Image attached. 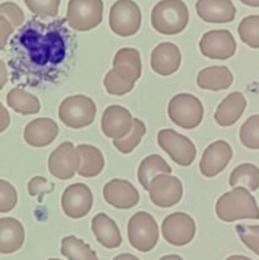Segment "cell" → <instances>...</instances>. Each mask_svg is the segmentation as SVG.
<instances>
[{"mask_svg":"<svg viewBox=\"0 0 259 260\" xmlns=\"http://www.w3.org/2000/svg\"><path fill=\"white\" fill-rule=\"evenodd\" d=\"M75 48V37L66 27V19L45 22L33 18L10 41L8 65L12 81L23 86L53 83Z\"/></svg>","mask_w":259,"mask_h":260,"instance_id":"1","label":"cell"},{"mask_svg":"<svg viewBox=\"0 0 259 260\" xmlns=\"http://www.w3.org/2000/svg\"><path fill=\"white\" fill-rule=\"evenodd\" d=\"M142 73L141 56L136 48H121L113 57V69L106 74L103 85L111 95H124L134 89Z\"/></svg>","mask_w":259,"mask_h":260,"instance_id":"2","label":"cell"},{"mask_svg":"<svg viewBox=\"0 0 259 260\" xmlns=\"http://www.w3.org/2000/svg\"><path fill=\"white\" fill-rule=\"evenodd\" d=\"M216 216L223 222L239 220H259V207L254 196L244 187H235L217 200Z\"/></svg>","mask_w":259,"mask_h":260,"instance_id":"3","label":"cell"},{"mask_svg":"<svg viewBox=\"0 0 259 260\" xmlns=\"http://www.w3.org/2000/svg\"><path fill=\"white\" fill-rule=\"evenodd\" d=\"M189 22V12L182 0H161L151 10V25L161 35L183 32Z\"/></svg>","mask_w":259,"mask_h":260,"instance_id":"4","label":"cell"},{"mask_svg":"<svg viewBox=\"0 0 259 260\" xmlns=\"http://www.w3.org/2000/svg\"><path fill=\"white\" fill-rule=\"evenodd\" d=\"M96 106L86 95H71L63 99L58 107V118L70 128L79 129L90 126L95 119Z\"/></svg>","mask_w":259,"mask_h":260,"instance_id":"5","label":"cell"},{"mask_svg":"<svg viewBox=\"0 0 259 260\" xmlns=\"http://www.w3.org/2000/svg\"><path fill=\"white\" fill-rule=\"evenodd\" d=\"M127 236L131 246L141 253L151 251L159 241V226L150 213L136 212L127 223Z\"/></svg>","mask_w":259,"mask_h":260,"instance_id":"6","label":"cell"},{"mask_svg":"<svg viewBox=\"0 0 259 260\" xmlns=\"http://www.w3.org/2000/svg\"><path fill=\"white\" fill-rule=\"evenodd\" d=\"M203 106L197 96L180 93L173 96L168 104V116L170 121L184 129H193L203 119Z\"/></svg>","mask_w":259,"mask_h":260,"instance_id":"7","label":"cell"},{"mask_svg":"<svg viewBox=\"0 0 259 260\" xmlns=\"http://www.w3.org/2000/svg\"><path fill=\"white\" fill-rule=\"evenodd\" d=\"M66 23L78 32H86L98 27L103 20L102 0H70L66 10Z\"/></svg>","mask_w":259,"mask_h":260,"instance_id":"8","label":"cell"},{"mask_svg":"<svg viewBox=\"0 0 259 260\" xmlns=\"http://www.w3.org/2000/svg\"><path fill=\"white\" fill-rule=\"evenodd\" d=\"M141 19V10L134 0H117L109 10V28L119 37L136 35Z\"/></svg>","mask_w":259,"mask_h":260,"instance_id":"9","label":"cell"},{"mask_svg":"<svg viewBox=\"0 0 259 260\" xmlns=\"http://www.w3.org/2000/svg\"><path fill=\"white\" fill-rule=\"evenodd\" d=\"M157 145L180 167H189L197 155L195 144L187 136L178 134L174 129L165 128L159 131Z\"/></svg>","mask_w":259,"mask_h":260,"instance_id":"10","label":"cell"},{"mask_svg":"<svg viewBox=\"0 0 259 260\" xmlns=\"http://www.w3.org/2000/svg\"><path fill=\"white\" fill-rule=\"evenodd\" d=\"M80 154L73 142H62L48 156V172L60 180L71 179L80 167Z\"/></svg>","mask_w":259,"mask_h":260,"instance_id":"11","label":"cell"},{"mask_svg":"<svg viewBox=\"0 0 259 260\" xmlns=\"http://www.w3.org/2000/svg\"><path fill=\"white\" fill-rule=\"evenodd\" d=\"M150 201L155 206L169 208L178 205L183 197V184L172 174H160L150 182L147 187Z\"/></svg>","mask_w":259,"mask_h":260,"instance_id":"12","label":"cell"},{"mask_svg":"<svg viewBox=\"0 0 259 260\" xmlns=\"http://www.w3.org/2000/svg\"><path fill=\"white\" fill-rule=\"evenodd\" d=\"M163 238L174 246L188 245L195 239L196 222L189 215L174 212L167 216L161 223Z\"/></svg>","mask_w":259,"mask_h":260,"instance_id":"13","label":"cell"},{"mask_svg":"<svg viewBox=\"0 0 259 260\" xmlns=\"http://www.w3.org/2000/svg\"><path fill=\"white\" fill-rule=\"evenodd\" d=\"M200 51L211 60H228L235 55L236 42L230 30H208L201 38Z\"/></svg>","mask_w":259,"mask_h":260,"instance_id":"14","label":"cell"},{"mask_svg":"<svg viewBox=\"0 0 259 260\" xmlns=\"http://www.w3.org/2000/svg\"><path fill=\"white\" fill-rule=\"evenodd\" d=\"M93 193L88 185L75 183L65 188L61 196V207L68 217L78 220L90 212L93 207Z\"/></svg>","mask_w":259,"mask_h":260,"instance_id":"15","label":"cell"},{"mask_svg":"<svg viewBox=\"0 0 259 260\" xmlns=\"http://www.w3.org/2000/svg\"><path fill=\"white\" fill-rule=\"evenodd\" d=\"M134 117L128 109L122 106H109L102 114V131L104 136L112 140L124 139L131 132Z\"/></svg>","mask_w":259,"mask_h":260,"instance_id":"16","label":"cell"},{"mask_svg":"<svg viewBox=\"0 0 259 260\" xmlns=\"http://www.w3.org/2000/svg\"><path fill=\"white\" fill-rule=\"evenodd\" d=\"M233 159V149L229 142L217 140L206 147L200 161L201 174L213 178L220 174Z\"/></svg>","mask_w":259,"mask_h":260,"instance_id":"17","label":"cell"},{"mask_svg":"<svg viewBox=\"0 0 259 260\" xmlns=\"http://www.w3.org/2000/svg\"><path fill=\"white\" fill-rule=\"evenodd\" d=\"M103 197L108 205L118 210H130L140 202V194L132 183L112 179L103 187Z\"/></svg>","mask_w":259,"mask_h":260,"instance_id":"18","label":"cell"},{"mask_svg":"<svg viewBox=\"0 0 259 260\" xmlns=\"http://www.w3.org/2000/svg\"><path fill=\"white\" fill-rule=\"evenodd\" d=\"M151 69L161 76H169L177 73L182 63V53L179 47L172 42H163L157 45L151 52Z\"/></svg>","mask_w":259,"mask_h":260,"instance_id":"19","label":"cell"},{"mask_svg":"<svg viewBox=\"0 0 259 260\" xmlns=\"http://www.w3.org/2000/svg\"><path fill=\"white\" fill-rule=\"evenodd\" d=\"M58 126L47 117L33 119L24 127V141L32 147H46L52 144L58 136Z\"/></svg>","mask_w":259,"mask_h":260,"instance_id":"20","label":"cell"},{"mask_svg":"<svg viewBox=\"0 0 259 260\" xmlns=\"http://www.w3.org/2000/svg\"><path fill=\"white\" fill-rule=\"evenodd\" d=\"M196 12L207 23H230L235 19L236 8L231 0H197Z\"/></svg>","mask_w":259,"mask_h":260,"instance_id":"21","label":"cell"},{"mask_svg":"<svg viewBox=\"0 0 259 260\" xmlns=\"http://www.w3.org/2000/svg\"><path fill=\"white\" fill-rule=\"evenodd\" d=\"M246 108V99L240 91L230 93L216 109L213 118L221 127H230L239 121Z\"/></svg>","mask_w":259,"mask_h":260,"instance_id":"22","label":"cell"},{"mask_svg":"<svg viewBox=\"0 0 259 260\" xmlns=\"http://www.w3.org/2000/svg\"><path fill=\"white\" fill-rule=\"evenodd\" d=\"M24 228L17 218H0V254L18 251L24 244Z\"/></svg>","mask_w":259,"mask_h":260,"instance_id":"23","label":"cell"},{"mask_svg":"<svg viewBox=\"0 0 259 260\" xmlns=\"http://www.w3.org/2000/svg\"><path fill=\"white\" fill-rule=\"evenodd\" d=\"M91 231L96 241L107 249H116L121 246L122 235L118 226L106 213H98L91 220Z\"/></svg>","mask_w":259,"mask_h":260,"instance_id":"24","label":"cell"},{"mask_svg":"<svg viewBox=\"0 0 259 260\" xmlns=\"http://www.w3.org/2000/svg\"><path fill=\"white\" fill-rule=\"evenodd\" d=\"M233 81V74L226 66H208L197 75V85L203 90H225L230 88Z\"/></svg>","mask_w":259,"mask_h":260,"instance_id":"25","label":"cell"},{"mask_svg":"<svg viewBox=\"0 0 259 260\" xmlns=\"http://www.w3.org/2000/svg\"><path fill=\"white\" fill-rule=\"evenodd\" d=\"M78 151L80 154V167L78 174L83 178L98 177L104 169V156L98 147L93 145H79Z\"/></svg>","mask_w":259,"mask_h":260,"instance_id":"26","label":"cell"},{"mask_svg":"<svg viewBox=\"0 0 259 260\" xmlns=\"http://www.w3.org/2000/svg\"><path fill=\"white\" fill-rule=\"evenodd\" d=\"M7 104L9 108L23 116H29L40 112L41 103L37 96L22 88H13L7 94Z\"/></svg>","mask_w":259,"mask_h":260,"instance_id":"27","label":"cell"},{"mask_svg":"<svg viewBox=\"0 0 259 260\" xmlns=\"http://www.w3.org/2000/svg\"><path fill=\"white\" fill-rule=\"evenodd\" d=\"M170 173H172L170 165L160 155L154 154L146 156L140 162L139 170H137V179H139V183L142 185V188L147 189L150 182L155 177L160 174H170Z\"/></svg>","mask_w":259,"mask_h":260,"instance_id":"28","label":"cell"},{"mask_svg":"<svg viewBox=\"0 0 259 260\" xmlns=\"http://www.w3.org/2000/svg\"><path fill=\"white\" fill-rule=\"evenodd\" d=\"M230 187H244L249 192H255L259 188V168L250 162H244L234 168L229 179Z\"/></svg>","mask_w":259,"mask_h":260,"instance_id":"29","label":"cell"},{"mask_svg":"<svg viewBox=\"0 0 259 260\" xmlns=\"http://www.w3.org/2000/svg\"><path fill=\"white\" fill-rule=\"evenodd\" d=\"M61 254L69 260H99L89 244L73 235L61 240Z\"/></svg>","mask_w":259,"mask_h":260,"instance_id":"30","label":"cell"},{"mask_svg":"<svg viewBox=\"0 0 259 260\" xmlns=\"http://www.w3.org/2000/svg\"><path fill=\"white\" fill-rule=\"evenodd\" d=\"M146 134V126L139 118H134V126L131 132L124 139L113 140V145L121 154H131L140 145L142 137Z\"/></svg>","mask_w":259,"mask_h":260,"instance_id":"31","label":"cell"},{"mask_svg":"<svg viewBox=\"0 0 259 260\" xmlns=\"http://www.w3.org/2000/svg\"><path fill=\"white\" fill-rule=\"evenodd\" d=\"M241 42L251 48H259V15H248L238 25Z\"/></svg>","mask_w":259,"mask_h":260,"instance_id":"32","label":"cell"},{"mask_svg":"<svg viewBox=\"0 0 259 260\" xmlns=\"http://www.w3.org/2000/svg\"><path fill=\"white\" fill-rule=\"evenodd\" d=\"M240 142L250 150H259V114L250 116L240 127Z\"/></svg>","mask_w":259,"mask_h":260,"instance_id":"33","label":"cell"},{"mask_svg":"<svg viewBox=\"0 0 259 260\" xmlns=\"http://www.w3.org/2000/svg\"><path fill=\"white\" fill-rule=\"evenodd\" d=\"M61 0H24V4L38 18H53L57 15Z\"/></svg>","mask_w":259,"mask_h":260,"instance_id":"34","label":"cell"},{"mask_svg":"<svg viewBox=\"0 0 259 260\" xmlns=\"http://www.w3.org/2000/svg\"><path fill=\"white\" fill-rule=\"evenodd\" d=\"M236 233L241 243L259 256V225H238Z\"/></svg>","mask_w":259,"mask_h":260,"instance_id":"35","label":"cell"},{"mask_svg":"<svg viewBox=\"0 0 259 260\" xmlns=\"http://www.w3.org/2000/svg\"><path fill=\"white\" fill-rule=\"evenodd\" d=\"M18 202L15 188L7 180L0 179V213H8L14 210Z\"/></svg>","mask_w":259,"mask_h":260,"instance_id":"36","label":"cell"},{"mask_svg":"<svg viewBox=\"0 0 259 260\" xmlns=\"http://www.w3.org/2000/svg\"><path fill=\"white\" fill-rule=\"evenodd\" d=\"M53 189H55V184L50 183L43 177H35L28 183V193L32 197H37L38 202H42L43 197L52 193Z\"/></svg>","mask_w":259,"mask_h":260,"instance_id":"37","label":"cell"},{"mask_svg":"<svg viewBox=\"0 0 259 260\" xmlns=\"http://www.w3.org/2000/svg\"><path fill=\"white\" fill-rule=\"evenodd\" d=\"M0 15L7 18L14 29L19 28L24 23V13L15 3L5 2L0 4Z\"/></svg>","mask_w":259,"mask_h":260,"instance_id":"38","label":"cell"},{"mask_svg":"<svg viewBox=\"0 0 259 260\" xmlns=\"http://www.w3.org/2000/svg\"><path fill=\"white\" fill-rule=\"evenodd\" d=\"M14 32V28L10 24L9 20L0 15V51L4 50L8 45L9 37Z\"/></svg>","mask_w":259,"mask_h":260,"instance_id":"39","label":"cell"},{"mask_svg":"<svg viewBox=\"0 0 259 260\" xmlns=\"http://www.w3.org/2000/svg\"><path fill=\"white\" fill-rule=\"evenodd\" d=\"M9 124H10V114L9 112L7 111V108L3 106L2 102H0V134L4 132L5 129L9 127Z\"/></svg>","mask_w":259,"mask_h":260,"instance_id":"40","label":"cell"},{"mask_svg":"<svg viewBox=\"0 0 259 260\" xmlns=\"http://www.w3.org/2000/svg\"><path fill=\"white\" fill-rule=\"evenodd\" d=\"M8 76H9V74H8L7 65H5L4 61L0 58V90H2L5 85H7Z\"/></svg>","mask_w":259,"mask_h":260,"instance_id":"41","label":"cell"},{"mask_svg":"<svg viewBox=\"0 0 259 260\" xmlns=\"http://www.w3.org/2000/svg\"><path fill=\"white\" fill-rule=\"evenodd\" d=\"M112 260H140L136 255H132V254H119V255L114 256Z\"/></svg>","mask_w":259,"mask_h":260,"instance_id":"42","label":"cell"},{"mask_svg":"<svg viewBox=\"0 0 259 260\" xmlns=\"http://www.w3.org/2000/svg\"><path fill=\"white\" fill-rule=\"evenodd\" d=\"M243 4L248 5L251 8H259V0H240Z\"/></svg>","mask_w":259,"mask_h":260,"instance_id":"43","label":"cell"},{"mask_svg":"<svg viewBox=\"0 0 259 260\" xmlns=\"http://www.w3.org/2000/svg\"><path fill=\"white\" fill-rule=\"evenodd\" d=\"M159 260H183L179 255H175V254H170V255H165Z\"/></svg>","mask_w":259,"mask_h":260,"instance_id":"44","label":"cell"},{"mask_svg":"<svg viewBox=\"0 0 259 260\" xmlns=\"http://www.w3.org/2000/svg\"><path fill=\"white\" fill-rule=\"evenodd\" d=\"M225 260H253L248 256H244V255H231L229 258H226Z\"/></svg>","mask_w":259,"mask_h":260,"instance_id":"45","label":"cell"},{"mask_svg":"<svg viewBox=\"0 0 259 260\" xmlns=\"http://www.w3.org/2000/svg\"><path fill=\"white\" fill-rule=\"evenodd\" d=\"M47 260H61V259H57V258H50V259H47Z\"/></svg>","mask_w":259,"mask_h":260,"instance_id":"46","label":"cell"}]
</instances>
